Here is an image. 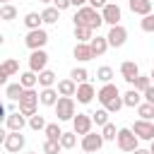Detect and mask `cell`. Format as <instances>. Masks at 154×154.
<instances>
[{
  "label": "cell",
  "instance_id": "27",
  "mask_svg": "<svg viewBox=\"0 0 154 154\" xmlns=\"http://www.w3.org/2000/svg\"><path fill=\"white\" fill-rule=\"evenodd\" d=\"M19 84H22L24 89H34V87L38 84V75H36V72H31V70H26V72H22V75H19Z\"/></svg>",
  "mask_w": 154,
  "mask_h": 154
},
{
  "label": "cell",
  "instance_id": "10",
  "mask_svg": "<svg viewBox=\"0 0 154 154\" xmlns=\"http://www.w3.org/2000/svg\"><path fill=\"white\" fill-rule=\"evenodd\" d=\"M46 65H48V53H46L43 48H41V51H31V53H29V70H31V72H36V75H38V72L48 70Z\"/></svg>",
  "mask_w": 154,
  "mask_h": 154
},
{
  "label": "cell",
  "instance_id": "32",
  "mask_svg": "<svg viewBox=\"0 0 154 154\" xmlns=\"http://www.w3.org/2000/svg\"><path fill=\"white\" fill-rule=\"evenodd\" d=\"M0 19L2 22H12L17 19V7L10 2V5H0Z\"/></svg>",
  "mask_w": 154,
  "mask_h": 154
},
{
  "label": "cell",
  "instance_id": "42",
  "mask_svg": "<svg viewBox=\"0 0 154 154\" xmlns=\"http://www.w3.org/2000/svg\"><path fill=\"white\" fill-rule=\"evenodd\" d=\"M123 106H125V103H123V96H118V99H113V101H111L108 106H103V108H106L108 113H118Z\"/></svg>",
  "mask_w": 154,
  "mask_h": 154
},
{
  "label": "cell",
  "instance_id": "8",
  "mask_svg": "<svg viewBox=\"0 0 154 154\" xmlns=\"http://www.w3.org/2000/svg\"><path fill=\"white\" fill-rule=\"evenodd\" d=\"M106 38H108V46H111V48H120V46H125V41H128V29H125L123 24H116V26L108 29Z\"/></svg>",
  "mask_w": 154,
  "mask_h": 154
},
{
  "label": "cell",
  "instance_id": "23",
  "mask_svg": "<svg viewBox=\"0 0 154 154\" xmlns=\"http://www.w3.org/2000/svg\"><path fill=\"white\" fill-rule=\"evenodd\" d=\"M17 72H19V60H14V58H5L2 65H0V75L12 77V75H17Z\"/></svg>",
  "mask_w": 154,
  "mask_h": 154
},
{
  "label": "cell",
  "instance_id": "14",
  "mask_svg": "<svg viewBox=\"0 0 154 154\" xmlns=\"http://www.w3.org/2000/svg\"><path fill=\"white\" fill-rule=\"evenodd\" d=\"M118 96H123L120 91H118V87L113 84V82H108V84H103L99 91H96V99L101 101V106H108L113 99H118Z\"/></svg>",
  "mask_w": 154,
  "mask_h": 154
},
{
  "label": "cell",
  "instance_id": "3",
  "mask_svg": "<svg viewBox=\"0 0 154 154\" xmlns=\"http://www.w3.org/2000/svg\"><path fill=\"white\" fill-rule=\"evenodd\" d=\"M17 103H19V113H22V116H26V118L36 116V108H38V103H41V101H38V91H36V89H26Z\"/></svg>",
  "mask_w": 154,
  "mask_h": 154
},
{
  "label": "cell",
  "instance_id": "6",
  "mask_svg": "<svg viewBox=\"0 0 154 154\" xmlns=\"http://www.w3.org/2000/svg\"><path fill=\"white\" fill-rule=\"evenodd\" d=\"M24 144H26V137H24L22 132H12V130H7V132H5V140H2L5 152L17 154V152H22V149H24Z\"/></svg>",
  "mask_w": 154,
  "mask_h": 154
},
{
  "label": "cell",
  "instance_id": "16",
  "mask_svg": "<svg viewBox=\"0 0 154 154\" xmlns=\"http://www.w3.org/2000/svg\"><path fill=\"white\" fill-rule=\"evenodd\" d=\"M77 103H82V106H87V103H91L94 101V96H96V89H94V84L91 82H84V84H79L77 87Z\"/></svg>",
  "mask_w": 154,
  "mask_h": 154
},
{
  "label": "cell",
  "instance_id": "12",
  "mask_svg": "<svg viewBox=\"0 0 154 154\" xmlns=\"http://www.w3.org/2000/svg\"><path fill=\"white\" fill-rule=\"evenodd\" d=\"M101 17H103V24H108V26H116V24H120V17H123V12H120L118 2H108V5L101 10Z\"/></svg>",
  "mask_w": 154,
  "mask_h": 154
},
{
  "label": "cell",
  "instance_id": "43",
  "mask_svg": "<svg viewBox=\"0 0 154 154\" xmlns=\"http://www.w3.org/2000/svg\"><path fill=\"white\" fill-rule=\"evenodd\" d=\"M106 5H108V0H89V7H94V10H99V12H101Z\"/></svg>",
  "mask_w": 154,
  "mask_h": 154
},
{
  "label": "cell",
  "instance_id": "1",
  "mask_svg": "<svg viewBox=\"0 0 154 154\" xmlns=\"http://www.w3.org/2000/svg\"><path fill=\"white\" fill-rule=\"evenodd\" d=\"M72 22H75V26H87V29H91V31H99V26L103 24V17H101L99 10L84 5V7H79V10L75 12Z\"/></svg>",
  "mask_w": 154,
  "mask_h": 154
},
{
  "label": "cell",
  "instance_id": "34",
  "mask_svg": "<svg viewBox=\"0 0 154 154\" xmlns=\"http://www.w3.org/2000/svg\"><path fill=\"white\" fill-rule=\"evenodd\" d=\"M91 120H94V125H96V128H103L106 123H111V120H108V111H106V108L94 111V113H91Z\"/></svg>",
  "mask_w": 154,
  "mask_h": 154
},
{
  "label": "cell",
  "instance_id": "28",
  "mask_svg": "<svg viewBox=\"0 0 154 154\" xmlns=\"http://www.w3.org/2000/svg\"><path fill=\"white\" fill-rule=\"evenodd\" d=\"M55 72L53 70H43V72H38V87L41 89H48V87H55Z\"/></svg>",
  "mask_w": 154,
  "mask_h": 154
},
{
  "label": "cell",
  "instance_id": "53",
  "mask_svg": "<svg viewBox=\"0 0 154 154\" xmlns=\"http://www.w3.org/2000/svg\"><path fill=\"white\" fill-rule=\"evenodd\" d=\"M116 2H118V0H116Z\"/></svg>",
  "mask_w": 154,
  "mask_h": 154
},
{
  "label": "cell",
  "instance_id": "9",
  "mask_svg": "<svg viewBox=\"0 0 154 154\" xmlns=\"http://www.w3.org/2000/svg\"><path fill=\"white\" fill-rule=\"evenodd\" d=\"M132 132H135L140 140L152 142V140H154V123H152V120H142V118H137V120L132 123Z\"/></svg>",
  "mask_w": 154,
  "mask_h": 154
},
{
  "label": "cell",
  "instance_id": "15",
  "mask_svg": "<svg viewBox=\"0 0 154 154\" xmlns=\"http://www.w3.org/2000/svg\"><path fill=\"white\" fill-rule=\"evenodd\" d=\"M26 125H29V118H26V116H22L19 111H14V113H10V116L5 118V128H7V130H12V132H22Z\"/></svg>",
  "mask_w": 154,
  "mask_h": 154
},
{
  "label": "cell",
  "instance_id": "11",
  "mask_svg": "<svg viewBox=\"0 0 154 154\" xmlns=\"http://www.w3.org/2000/svg\"><path fill=\"white\" fill-rule=\"evenodd\" d=\"M91 125H94L91 113H77V116H75V120H72V130H75L79 137L89 135V132H91Z\"/></svg>",
  "mask_w": 154,
  "mask_h": 154
},
{
  "label": "cell",
  "instance_id": "29",
  "mask_svg": "<svg viewBox=\"0 0 154 154\" xmlns=\"http://www.w3.org/2000/svg\"><path fill=\"white\" fill-rule=\"evenodd\" d=\"M63 128L58 125V123H48L46 125V130H43V135H46V140H53V142H60V137H63Z\"/></svg>",
  "mask_w": 154,
  "mask_h": 154
},
{
  "label": "cell",
  "instance_id": "19",
  "mask_svg": "<svg viewBox=\"0 0 154 154\" xmlns=\"http://www.w3.org/2000/svg\"><path fill=\"white\" fill-rule=\"evenodd\" d=\"M128 5L132 14H140V17L152 14V0H128Z\"/></svg>",
  "mask_w": 154,
  "mask_h": 154
},
{
  "label": "cell",
  "instance_id": "50",
  "mask_svg": "<svg viewBox=\"0 0 154 154\" xmlns=\"http://www.w3.org/2000/svg\"><path fill=\"white\" fill-rule=\"evenodd\" d=\"M149 77H152V82H154V67H152V72H149Z\"/></svg>",
  "mask_w": 154,
  "mask_h": 154
},
{
  "label": "cell",
  "instance_id": "26",
  "mask_svg": "<svg viewBox=\"0 0 154 154\" xmlns=\"http://www.w3.org/2000/svg\"><path fill=\"white\" fill-rule=\"evenodd\" d=\"M41 17H43V24H58V19H60V10H58L55 5H48V7L41 12Z\"/></svg>",
  "mask_w": 154,
  "mask_h": 154
},
{
  "label": "cell",
  "instance_id": "33",
  "mask_svg": "<svg viewBox=\"0 0 154 154\" xmlns=\"http://www.w3.org/2000/svg\"><path fill=\"white\" fill-rule=\"evenodd\" d=\"M113 77H116V72H113V67H108V65H101V67L96 70V79L103 82V84H108Z\"/></svg>",
  "mask_w": 154,
  "mask_h": 154
},
{
  "label": "cell",
  "instance_id": "4",
  "mask_svg": "<svg viewBox=\"0 0 154 154\" xmlns=\"http://www.w3.org/2000/svg\"><path fill=\"white\" fill-rule=\"evenodd\" d=\"M116 144H118L120 152H130L132 154L140 147V137L132 132V128H120L118 130V137H116Z\"/></svg>",
  "mask_w": 154,
  "mask_h": 154
},
{
  "label": "cell",
  "instance_id": "52",
  "mask_svg": "<svg viewBox=\"0 0 154 154\" xmlns=\"http://www.w3.org/2000/svg\"><path fill=\"white\" fill-rule=\"evenodd\" d=\"M26 154H38V152H26Z\"/></svg>",
  "mask_w": 154,
  "mask_h": 154
},
{
  "label": "cell",
  "instance_id": "20",
  "mask_svg": "<svg viewBox=\"0 0 154 154\" xmlns=\"http://www.w3.org/2000/svg\"><path fill=\"white\" fill-rule=\"evenodd\" d=\"M89 46H91V51H94V58H101V55L111 48V46H108V38H106V36H99V34L89 41Z\"/></svg>",
  "mask_w": 154,
  "mask_h": 154
},
{
  "label": "cell",
  "instance_id": "38",
  "mask_svg": "<svg viewBox=\"0 0 154 154\" xmlns=\"http://www.w3.org/2000/svg\"><path fill=\"white\" fill-rule=\"evenodd\" d=\"M132 87H135L137 91H142V94H144V91L152 87V77H149V75H140V77L135 79V84H132Z\"/></svg>",
  "mask_w": 154,
  "mask_h": 154
},
{
  "label": "cell",
  "instance_id": "44",
  "mask_svg": "<svg viewBox=\"0 0 154 154\" xmlns=\"http://www.w3.org/2000/svg\"><path fill=\"white\" fill-rule=\"evenodd\" d=\"M53 5H55L60 12H63V10H67V7H72V2H70V0H53Z\"/></svg>",
  "mask_w": 154,
  "mask_h": 154
},
{
  "label": "cell",
  "instance_id": "21",
  "mask_svg": "<svg viewBox=\"0 0 154 154\" xmlns=\"http://www.w3.org/2000/svg\"><path fill=\"white\" fill-rule=\"evenodd\" d=\"M77 87H79V84H77L72 77H67V79H60L55 89H58L60 96H75V94H77Z\"/></svg>",
  "mask_w": 154,
  "mask_h": 154
},
{
  "label": "cell",
  "instance_id": "51",
  "mask_svg": "<svg viewBox=\"0 0 154 154\" xmlns=\"http://www.w3.org/2000/svg\"><path fill=\"white\" fill-rule=\"evenodd\" d=\"M0 2H2V5H10V2H12V0H0Z\"/></svg>",
  "mask_w": 154,
  "mask_h": 154
},
{
  "label": "cell",
  "instance_id": "45",
  "mask_svg": "<svg viewBox=\"0 0 154 154\" xmlns=\"http://www.w3.org/2000/svg\"><path fill=\"white\" fill-rule=\"evenodd\" d=\"M142 96H144V101H147V103H154V84H152V87H149Z\"/></svg>",
  "mask_w": 154,
  "mask_h": 154
},
{
  "label": "cell",
  "instance_id": "37",
  "mask_svg": "<svg viewBox=\"0 0 154 154\" xmlns=\"http://www.w3.org/2000/svg\"><path fill=\"white\" fill-rule=\"evenodd\" d=\"M70 77H72L77 84H84V82H89V72H87V67H75V70L70 72Z\"/></svg>",
  "mask_w": 154,
  "mask_h": 154
},
{
  "label": "cell",
  "instance_id": "36",
  "mask_svg": "<svg viewBox=\"0 0 154 154\" xmlns=\"http://www.w3.org/2000/svg\"><path fill=\"white\" fill-rule=\"evenodd\" d=\"M60 144H63V149H72V147L77 144V132H75V130H70V132H63V137H60Z\"/></svg>",
  "mask_w": 154,
  "mask_h": 154
},
{
  "label": "cell",
  "instance_id": "48",
  "mask_svg": "<svg viewBox=\"0 0 154 154\" xmlns=\"http://www.w3.org/2000/svg\"><path fill=\"white\" fill-rule=\"evenodd\" d=\"M149 152H152V154H154V140H152V142H149Z\"/></svg>",
  "mask_w": 154,
  "mask_h": 154
},
{
  "label": "cell",
  "instance_id": "2",
  "mask_svg": "<svg viewBox=\"0 0 154 154\" xmlns=\"http://www.w3.org/2000/svg\"><path fill=\"white\" fill-rule=\"evenodd\" d=\"M75 116H77L75 96H60V99H58V103H55V118H58V123L75 120Z\"/></svg>",
  "mask_w": 154,
  "mask_h": 154
},
{
  "label": "cell",
  "instance_id": "30",
  "mask_svg": "<svg viewBox=\"0 0 154 154\" xmlns=\"http://www.w3.org/2000/svg\"><path fill=\"white\" fill-rule=\"evenodd\" d=\"M75 38H77V43H89L94 38V31L87 26H75Z\"/></svg>",
  "mask_w": 154,
  "mask_h": 154
},
{
  "label": "cell",
  "instance_id": "22",
  "mask_svg": "<svg viewBox=\"0 0 154 154\" xmlns=\"http://www.w3.org/2000/svg\"><path fill=\"white\" fill-rule=\"evenodd\" d=\"M142 101H144V96H142V91H137L135 87H132V89H128V91L123 94V103H125L128 108H137Z\"/></svg>",
  "mask_w": 154,
  "mask_h": 154
},
{
  "label": "cell",
  "instance_id": "17",
  "mask_svg": "<svg viewBox=\"0 0 154 154\" xmlns=\"http://www.w3.org/2000/svg\"><path fill=\"white\" fill-rule=\"evenodd\" d=\"M58 99H60V94H58L55 87H48V89H41V91H38V101H41V106H51V108H55Z\"/></svg>",
  "mask_w": 154,
  "mask_h": 154
},
{
  "label": "cell",
  "instance_id": "24",
  "mask_svg": "<svg viewBox=\"0 0 154 154\" xmlns=\"http://www.w3.org/2000/svg\"><path fill=\"white\" fill-rule=\"evenodd\" d=\"M41 24H43V17H41L38 12H26V14H24V26H26L29 31L41 29Z\"/></svg>",
  "mask_w": 154,
  "mask_h": 154
},
{
  "label": "cell",
  "instance_id": "40",
  "mask_svg": "<svg viewBox=\"0 0 154 154\" xmlns=\"http://www.w3.org/2000/svg\"><path fill=\"white\" fill-rule=\"evenodd\" d=\"M41 149H43V154H60L63 144H60V142H53V140H43Z\"/></svg>",
  "mask_w": 154,
  "mask_h": 154
},
{
  "label": "cell",
  "instance_id": "39",
  "mask_svg": "<svg viewBox=\"0 0 154 154\" xmlns=\"http://www.w3.org/2000/svg\"><path fill=\"white\" fill-rule=\"evenodd\" d=\"M46 125H48V123H46V118H43L41 113H36V116L29 118V128L36 130V132H38V130H46Z\"/></svg>",
  "mask_w": 154,
  "mask_h": 154
},
{
  "label": "cell",
  "instance_id": "31",
  "mask_svg": "<svg viewBox=\"0 0 154 154\" xmlns=\"http://www.w3.org/2000/svg\"><path fill=\"white\" fill-rule=\"evenodd\" d=\"M137 116H140L142 120H154V103L142 101V103L137 106Z\"/></svg>",
  "mask_w": 154,
  "mask_h": 154
},
{
  "label": "cell",
  "instance_id": "18",
  "mask_svg": "<svg viewBox=\"0 0 154 154\" xmlns=\"http://www.w3.org/2000/svg\"><path fill=\"white\" fill-rule=\"evenodd\" d=\"M72 55H75L79 63H89V60H94V51H91L89 43H75Z\"/></svg>",
  "mask_w": 154,
  "mask_h": 154
},
{
  "label": "cell",
  "instance_id": "5",
  "mask_svg": "<svg viewBox=\"0 0 154 154\" xmlns=\"http://www.w3.org/2000/svg\"><path fill=\"white\" fill-rule=\"evenodd\" d=\"M48 31L41 26V29H34V31H26V36H24V46L29 48V51H41L46 43H48Z\"/></svg>",
  "mask_w": 154,
  "mask_h": 154
},
{
  "label": "cell",
  "instance_id": "49",
  "mask_svg": "<svg viewBox=\"0 0 154 154\" xmlns=\"http://www.w3.org/2000/svg\"><path fill=\"white\" fill-rule=\"evenodd\" d=\"M38 2H43V5H51V2H53V0H38Z\"/></svg>",
  "mask_w": 154,
  "mask_h": 154
},
{
  "label": "cell",
  "instance_id": "35",
  "mask_svg": "<svg viewBox=\"0 0 154 154\" xmlns=\"http://www.w3.org/2000/svg\"><path fill=\"white\" fill-rule=\"evenodd\" d=\"M118 130H120V128H116L113 123H106V125L101 128V135H103V140H106V142H116V137H118Z\"/></svg>",
  "mask_w": 154,
  "mask_h": 154
},
{
  "label": "cell",
  "instance_id": "7",
  "mask_svg": "<svg viewBox=\"0 0 154 154\" xmlns=\"http://www.w3.org/2000/svg\"><path fill=\"white\" fill-rule=\"evenodd\" d=\"M103 142H106V140H103V135H101V132H89V135H84V137H82L79 147H82L87 154H96V152L103 147Z\"/></svg>",
  "mask_w": 154,
  "mask_h": 154
},
{
  "label": "cell",
  "instance_id": "41",
  "mask_svg": "<svg viewBox=\"0 0 154 154\" xmlns=\"http://www.w3.org/2000/svg\"><path fill=\"white\" fill-rule=\"evenodd\" d=\"M140 29H142V31H147V34H154V12L140 19Z\"/></svg>",
  "mask_w": 154,
  "mask_h": 154
},
{
  "label": "cell",
  "instance_id": "13",
  "mask_svg": "<svg viewBox=\"0 0 154 154\" xmlns=\"http://www.w3.org/2000/svg\"><path fill=\"white\" fill-rule=\"evenodd\" d=\"M120 77L128 82V84H135V79L140 77V65L135 60H123L120 63Z\"/></svg>",
  "mask_w": 154,
  "mask_h": 154
},
{
  "label": "cell",
  "instance_id": "46",
  "mask_svg": "<svg viewBox=\"0 0 154 154\" xmlns=\"http://www.w3.org/2000/svg\"><path fill=\"white\" fill-rule=\"evenodd\" d=\"M70 2H72V7H77V10H79V7H84L89 0H70Z\"/></svg>",
  "mask_w": 154,
  "mask_h": 154
},
{
  "label": "cell",
  "instance_id": "25",
  "mask_svg": "<svg viewBox=\"0 0 154 154\" xmlns=\"http://www.w3.org/2000/svg\"><path fill=\"white\" fill-rule=\"evenodd\" d=\"M24 91H26V89H24L19 82H14V84H7V87H5V96H7V101H19Z\"/></svg>",
  "mask_w": 154,
  "mask_h": 154
},
{
  "label": "cell",
  "instance_id": "47",
  "mask_svg": "<svg viewBox=\"0 0 154 154\" xmlns=\"http://www.w3.org/2000/svg\"><path fill=\"white\" fill-rule=\"evenodd\" d=\"M132 154H152V152H149V149H142V147H137Z\"/></svg>",
  "mask_w": 154,
  "mask_h": 154
}]
</instances>
